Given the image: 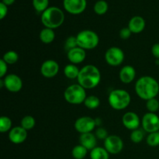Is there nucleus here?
<instances>
[{
  "mask_svg": "<svg viewBox=\"0 0 159 159\" xmlns=\"http://www.w3.org/2000/svg\"><path fill=\"white\" fill-rule=\"evenodd\" d=\"M134 90L140 99L148 101L156 98L159 93V83L155 78L144 75L139 78L135 83Z\"/></svg>",
  "mask_w": 159,
  "mask_h": 159,
  "instance_id": "f257e3e1",
  "label": "nucleus"
},
{
  "mask_svg": "<svg viewBox=\"0 0 159 159\" xmlns=\"http://www.w3.org/2000/svg\"><path fill=\"white\" fill-rule=\"evenodd\" d=\"M77 81L85 89H93L100 83L101 72L96 65H86L80 69Z\"/></svg>",
  "mask_w": 159,
  "mask_h": 159,
  "instance_id": "f03ea898",
  "label": "nucleus"
},
{
  "mask_svg": "<svg viewBox=\"0 0 159 159\" xmlns=\"http://www.w3.org/2000/svg\"><path fill=\"white\" fill-rule=\"evenodd\" d=\"M65 18V13L60 8L50 6L42 12L40 20L44 27L55 30L63 24Z\"/></svg>",
  "mask_w": 159,
  "mask_h": 159,
  "instance_id": "7ed1b4c3",
  "label": "nucleus"
},
{
  "mask_svg": "<svg viewBox=\"0 0 159 159\" xmlns=\"http://www.w3.org/2000/svg\"><path fill=\"white\" fill-rule=\"evenodd\" d=\"M131 102V96L127 90L117 89L112 90L108 96V102L112 109L123 110L127 109Z\"/></svg>",
  "mask_w": 159,
  "mask_h": 159,
  "instance_id": "20e7f679",
  "label": "nucleus"
},
{
  "mask_svg": "<svg viewBox=\"0 0 159 159\" xmlns=\"http://www.w3.org/2000/svg\"><path fill=\"white\" fill-rule=\"evenodd\" d=\"M86 97V89L81 86L79 83L69 85L64 92V98L65 101L71 105L84 103Z\"/></svg>",
  "mask_w": 159,
  "mask_h": 159,
  "instance_id": "39448f33",
  "label": "nucleus"
},
{
  "mask_svg": "<svg viewBox=\"0 0 159 159\" xmlns=\"http://www.w3.org/2000/svg\"><path fill=\"white\" fill-rule=\"evenodd\" d=\"M78 46L85 51L93 50L99 43V37L95 31L91 30H83L76 35Z\"/></svg>",
  "mask_w": 159,
  "mask_h": 159,
  "instance_id": "423d86ee",
  "label": "nucleus"
},
{
  "mask_svg": "<svg viewBox=\"0 0 159 159\" xmlns=\"http://www.w3.org/2000/svg\"><path fill=\"white\" fill-rule=\"evenodd\" d=\"M1 87H5L7 91L12 93H19L23 88V81L16 74H8L0 80Z\"/></svg>",
  "mask_w": 159,
  "mask_h": 159,
  "instance_id": "0eeeda50",
  "label": "nucleus"
},
{
  "mask_svg": "<svg viewBox=\"0 0 159 159\" xmlns=\"http://www.w3.org/2000/svg\"><path fill=\"white\" fill-rule=\"evenodd\" d=\"M125 59L124 51L118 47H111L105 53V61L112 67L120 66Z\"/></svg>",
  "mask_w": 159,
  "mask_h": 159,
  "instance_id": "6e6552de",
  "label": "nucleus"
},
{
  "mask_svg": "<svg viewBox=\"0 0 159 159\" xmlns=\"http://www.w3.org/2000/svg\"><path fill=\"white\" fill-rule=\"evenodd\" d=\"M104 148L110 155H117L124 149V141L118 135H109L104 140Z\"/></svg>",
  "mask_w": 159,
  "mask_h": 159,
  "instance_id": "1a4fd4ad",
  "label": "nucleus"
},
{
  "mask_svg": "<svg viewBox=\"0 0 159 159\" xmlns=\"http://www.w3.org/2000/svg\"><path fill=\"white\" fill-rule=\"evenodd\" d=\"M75 129L80 134L86 133H92L96 129V121L95 118L89 116H83L79 117L74 124Z\"/></svg>",
  "mask_w": 159,
  "mask_h": 159,
  "instance_id": "9d476101",
  "label": "nucleus"
},
{
  "mask_svg": "<svg viewBox=\"0 0 159 159\" xmlns=\"http://www.w3.org/2000/svg\"><path fill=\"white\" fill-rule=\"evenodd\" d=\"M141 126L148 134L159 131V116L156 113L148 112L141 119Z\"/></svg>",
  "mask_w": 159,
  "mask_h": 159,
  "instance_id": "9b49d317",
  "label": "nucleus"
},
{
  "mask_svg": "<svg viewBox=\"0 0 159 159\" xmlns=\"http://www.w3.org/2000/svg\"><path fill=\"white\" fill-rule=\"evenodd\" d=\"M64 9L71 15H79L85 10L87 6L86 0H64Z\"/></svg>",
  "mask_w": 159,
  "mask_h": 159,
  "instance_id": "f8f14e48",
  "label": "nucleus"
},
{
  "mask_svg": "<svg viewBox=\"0 0 159 159\" xmlns=\"http://www.w3.org/2000/svg\"><path fill=\"white\" fill-rule=\"evenodd\" d=\"M59 67L58 63L56 61L52 60V59H49V60H46L42 63L41 66H40V74L42 76L47 79H51L54 78L58 74Z\"/></svg>",
  "mask_w": 159,
  "mask_h": 159,
  "instance_id": "ddd939ff",
  "label": "nucleus"
},
{
  "mask_svg": "<svg viewBox=\"0 0 159 159\" xmlns=\"http://www.w3.org/2000/svg\"><path fill=\"white\" fill-rule=\"evenodd\" d=\"M122 124L129 130H134L139 128L141 120L139 116L134 112H127L122 116Z\"/></svg>",
  "mask_w": 159,
  "mask_h": 159,
  "instance_id": "4468645a",
  "label": "nucleus"
},
{
  "mask_svg": "<svg viewBox=\"0 0 159 159\" xmlns=\"http://www.w3.org/2000/svg\"><path fill=\"white\" fill-rule=\"evenodd\" d=\"M27 138V130L21 126L14 127L9 132V140L15 144H20L25 142Z\"/></svg>",
  "mask_w": 159,
  "mask_h": 159,
  "instance_id": "2eb2a0df",
  "label": "nucleus"
},
{
  "mask_svg": "<svg viewBox=\"0 0 159 159\" xmlns=\"http://www.w3.org/2000/svg\"><path fill=\"white\" fill-rule=\"evenodd\" d=\"M67 57L70 63L79 65L82 63L86 58V51L80 47H76L67 52Z\"/></svg>",
  "mask_w": 159,
  "mask_h": 159,
  "instance_id": "dca6fc26",
  "label": "nucleus"
},
{
  "mask_svg": "<svg viewBox=\"0 0 159 159\" xmlns=\"http://www.w3.org/2000/svg\"><path fill=\"white\" fill-rule=\"evenodd\" d=\"M146 22L144 19L141 16H134L129 20L127 27L130 29L132 34H141L144 30Z\"/></svg>",
  "mask_w": 159,
  "mask_h": 159,
  "instance_id": "f3484780",
  "label": "nucleus"
},
{
  "mask_svg": "<svg viewBox=\"0 0 159 159\" xmlns=\"http://www.w3.org/2000/svg\"><path fill=\"white\" fill-rule=\"evenodd\" d=\"M119 78L123 83H131L136 78V70L132 65H124L120 71Z\"/></svg>",
  "mask_w": 159,
  "mask_h": 159,
  "instance_id": "a211bd4d",
  "label": "nucleus"
},
{
  "mask_svg": "<svg viewBox=\"0 0 159 159\" xmlns=\"http://www.w3.org/2000/svg\"><path fill=\"white\" fill-rule=\"evenodd\" d=\"M79 142H80L81 145L85 147L88 151H92L93 148L97 147L96 146V144H97V138L93 132L80 134Z\"/></svg>",
  "mask_w": 159,
  "mask_h": 159,
  "instance_id": "6ab92c4d",
  "label": "nucleus"
},
{
  "mask_svg": "<svg viewBox=\"0 0 159 159\" xmlns=\"http://www.w3.org/2000/svg\"><path fill=\"white\" fill-rule=\"evenodd\" d=\"M56 37L54 30L50 29V28L44 27L40 30L39 37H40V41L44 44H50L54 40Z\"/></svg>",
  "mask_w": 159,
  "mask_h": 159,
  "instance_id": "aec40b11",
  "label": "nucleus"
},
{
  "mask_svg": "<svg viewBox=\"0 0 159 159\" xmlns=\"http://www.w3.org/2000/svg\"><path fill=\"white\" fill-rule=\"evenodd\" d=\"M80 69L74 64H68L64 68V75L68 79H77Z\"/></svg>",
  "mask_w": 159,
  "mask_h": 159,
  "instance_id": "412c9836",
  "label": "nucleus"
},
{
  "mask_svg": "<svg viewBox=\"0 0 159 159\" xmlns=\"http://www.w3.org/2000/svg\"><path fill=\"white\" fill-rule=\"evenodd\" d=\"M90 159H110V153L105 148L96 147L90 151Z\"/></svg>",
  "mask_w": 159,
  "mask_h": 159,
  "instance_id": "4be33fe9",
  "label": "nucleus"
},
{
  "mask_svg": "<svg viewBox=\"0 0 159 159\" xmlns=\"http://www.w3.org/2000/svg\"><path fill=\"white\" fill-rule=\"evenodd\" d=\"M84 105L89 110H96L100 106V99L98 96L94 95L88 96L84 102Z\"/></svg>",
  "mask_w": 159,
  "mask_h": 159,
  "instance_id": "5701e85b",
  "label": "nucleus"
},
{
  "mask_svg": "<svg viewBox=\"0 0 159 159\" xmlns=\"http://www.w3.org/2000/svg\"><path fill=\"white\" fill-rule=\"evenodd\" d=\"M88 150L81 144L75 146L71 150V155L75 159H84L86 157Z\"/></svg>",
  "mask_w": 159,
  "mask_h": 159,
  "instance_id": "b1692460",
  "label": "nucleus"
},
{
  "mask_svg": "<svg viewBox=\"0 0 159 159\" xmlns=\"http://www.w3.org/2000/svg\"><path fill=\"white\" fill-rule=\"evenodd\" d=\"M12 128V120L7 116H2L1 118H0V132L2 134L9 132Z\"/></svg>",
  "mask_w": 159,
  "mask_h": 159,
  "instance_id": "393cba45",
  "label": "nucleus"
},
{
  "mask_svg": "<svg viewBox=\"0 0 159 159\" xmlns=\"http://www.w3.org/2000/svg\"><path fill=\"white\" fill-rule=\"evenodd\" d=\"M36 125V120L34 119V116H30V115H26V116H23L21 120V122H20V126L28 130H30L32 129H34V127Z\"/></svg>",
  "mask_w": 159,
  "mask_h": 159,
  "instance_id": "a878e982",
  "label": "nucleus"
},
{
  "mask_svg": "<svg viewBox=\"0 0 159 159\" xmlns=\"http://www.w3.org/2000/svg\"><path fill=\"white\" fill-rule=\"evenodd\" d=\"M109 6L108 3L105 1V0H99V1L96 2L94 5V12H96L97 15L102 16L104 14L107 13V12L108 11Z\"/></svg>",
  "mask_w": 159,
  "mask_h": 159,
  "instance_id": "bb28decb",
  "label": "nucleus"
},
{
  "mask_svg": "<svg viewBox=\"0 0 159 159\" xmlns=\"http://www.w3.org/2000/svg\"><path fill=\"white\" fill-rule=\"evenodd\" d=\"M2 59L7 65H14L19 60L18 53L14 51H9L5 53L2 56Z\"/></svg>",
  "mask_w": 159,
  "mask_h": 159,
  "instance_id": "cd10ccee",
  "label": "nucleus"
},
{
  "mask_svg": "<svg viewBox=\"0 0 159 159\" xmlns=\"http://www.w3.org/2000/svg\"><path fill=\"white\" fill-rule=\"evenodd\" d=\"M145 136V131L143 129H136L134 130H132L130 133V138L131 141L134 144H139L144 140Z\"/></svg>",
  "mask_w": 159,
  "mask_h": 159,
  "instance_id": "c85d7f7f",
  "label": "nucleus"
},
{
  "mask_svg": "<svg viewBox=\"0 0 159 159\" xmlns=\"http://www.w3.org/2000/svg\"><path fill=\"white\" fill-rule=\"evenodd\" d=\"M33 6L37 12H43L49 6V0H33Z\"/></svg>",
  "mask_w": 159,
  "mask_h": 159,
  "instance_id": "c756f323",
  "label": "nucleus"
},
{
  "mask_svg": "<svg viewBox=\"0 0 159 159\" xmlns=\"http://www.w3.org/2000/svg\"><path fill=\"white\" fill-rule=\"evenodd\" d=\"M146 143L150 147H157L159 145V131L148 134L146 138Z\"/></svg>",
  "mask_w": 159,
  "mask_h": 159,
  "instance_id": "7c9ffc66",
  "label": "nucleus"
},
{
  "mask_svg": "<svg viewBox=\"0 0 159 159\" xmlns=\"http://www.w3.org/2000/svg\"><path fill=\"white\" fill-rule=\"evenodd\" d=\"M146 108L150 113H156L159 110V101L156 98L146 101Z\"/></svg>",
  "mask_w": 159,
  "mask_h": 159,
  "instance_id": "2f4dec72",
  "label": "nucleus"
},
{
  "mask_svg": "<svg viewBox=\"0 0 159 159\" xmlns=\"http://www.w3.org/2000/svg\"><path fill=\"white\" fill-rule=\"evenodd\" d=\"M76 47H79L78 46L76 36H70V37H68L65 42V49L66 50L67 52L70 50L76 48Z\"/></svg>",
  "mask_w": 159,
  "mask_h": 159,
  "instance_id": "473e14b6",
  "label": "nucleus"
},
{
  "mask_svg": "<svg viewBox=\"0 0 159 159\" xmlns=\"http://www.w3.org/2000/svg\"><path fill=\"white\" fill-rule=\"evenodd\" d=\"M95 135H96V137L97 138V139L103 140V141L109 136L107 130L102 127H99L96 129Z\"/></svg>",
  "mask_w": 159,
  "mask_h": 159,
  "instance_id": "72a5a7b5",
  "label": "nucleus"
},
{
  "mask_svg": "<svg viewBox=\"0 0 159 159\" xmlns=\"http://www.w3.org/2000/svg\"><path fill=\"white\" fill-rule=\"evenodd\" d=\"M132 33L128 27H124L120 31V37L123 40H127L130 37Z\"/></svg>",
  "mask_w": 159,
  "mask_h": 159,
  "instance_id": "f704fd0d",
  "label": "nucleus"
},
{
  "mask_svg": "<svg viewBox=\"0 0 159 159\" xmlns=\"http://www.w3.org/2000/svg\"><path fill=\"white\" fill-rule=\"evenodd\" d=\"M8 71V65L2 60L1 59L0 60V78L3 79L5 76L7 74Z\"/></svg>",
  "mask_w": 159,
  "mask_h": 159,
  "instance_id": "c9c22d12",
  "label": "nucleus"
},
{
  "mask_svg": "<svg viewBox=\"0 0 159 159\" xmlns=\"http://www.w3.org/2000/svg\"><path fill=\"white\" fill-rule=\"evenodd\" d=\"M8 6L3 2H0V20H3L7 16Z\"/></svg>",
  "mask_w": 159,
  "mask_h": 159,
  "instance_id": "e433bc0d",
  "label": "nucleus"
},
{
  "mask_svg": "<svg viewBox=\"0 0 159 159\" xmlns=\"http://www.w3.org/2000/svg\"><path fill=\"white\" fill-rule=\"evenodd\" d=\"M152 54L155 58L159 60V43H155L152 47Z\"/></svg>",
  "mask_w": 159,
  "mask_h": 159,
  "instance_id": "4c0bfd02",
  "label": "nucleus"
},
{
  "mask_svg": "<svg viewBox=\"0 0 159 159\" xmlns=\"http://www.w3.org/2000/svg\"><path fill=\"white\" fill-rule=\"evenodd\" d=\"M16 0H2V2L4 3L5 5H6L7 6H11V5L13 4L15 2Z\"/></svg>",
  "mask_w": 159,
  "mask_h": 159,
  "instance_id": "58836bf2",
  "label": "nucleus"
},
{
  "mask_svg": "<svg viewBox=\"0 0 159 159\" xmlns=\"http://www.w3.org/2000/svg\"><path fill=\"white\" fill-rule=\"evenodd\" d=\"M95 121H96V127H100L101 124H102V119L101 118H95Z\"/></svg>",
  "mask_w": 159,
  "mask_h": 159,
  "instance_id": "ea45409f",
  "label": "nucleus"
}]
</instances>
